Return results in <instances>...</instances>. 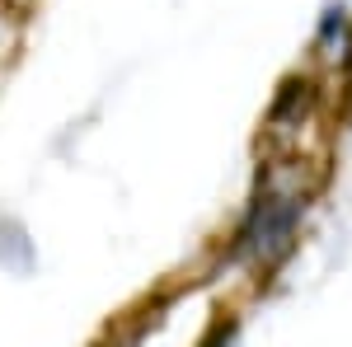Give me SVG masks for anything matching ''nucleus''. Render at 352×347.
<instances>
[{"instance_id": "nucleus-1", "label": "nucleus", "mask_w": 352, "mask_h": 347, "mask_svg": "<svg viewBox=\"0 0 352 347\" xmlns=\"http://www.w3.org/2000/svg\"><path fill=\"white\" fill-rule=\"evenodd\" d=\"M296 225H300V197L292 192H258L249 216L235 230L230 244V263H249V267H277L292 249H296Z\"/></svg>"}]
</instances>
